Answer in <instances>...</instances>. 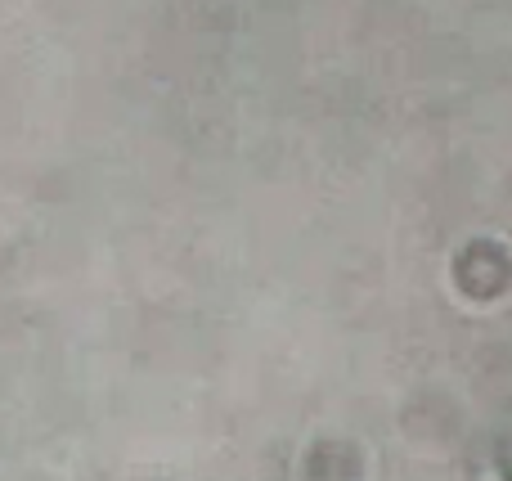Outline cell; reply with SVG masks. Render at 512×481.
<instances>
[{
    "label": "cell",
    "instance_id": "6da1fadb",
    "mask_svg": "<svg viewBox=\"0 0 512 481\" xmlns=\"http://www.w3.org/2000/svg\"><path fill=\"white\" fill-rule=\"evenodd\" d=\"M508 481H512V468H508Z\"/></svg>",
    "mask_w": 512,
    "mask_h": 481
}]
</instances>
